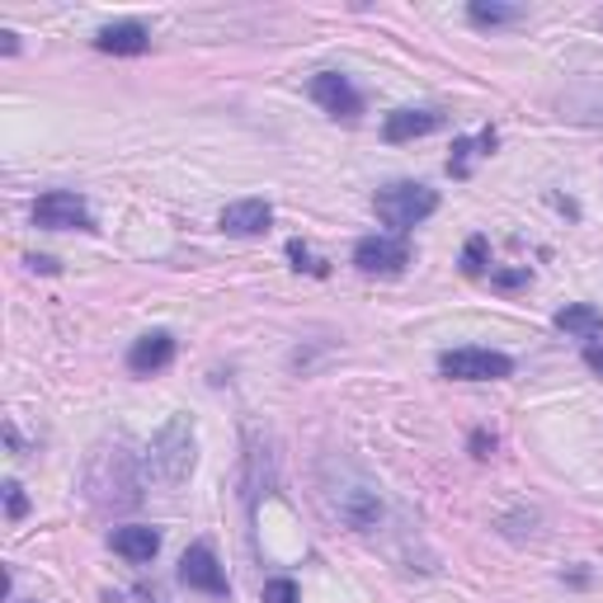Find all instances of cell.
Here are the masks:
<instances>
[{"label": "cell", "mask_w": 603, "mask_h": 603, "mask_svg": "<svg viewBox=\"0 0 603 603\" xmlns=\"http://www.w3.org/2000/svg\"><path fill=\"white\" fill-rule=\"evenodd\" d=\"M0 491H6V514L14 518V524H19V518H24L29 514V500H24V486H19V481H6V486H0Z\"/></svg>", "instance_id": "ffe728a7"}, {"label": "cell", "mask_w": 603, "mask_h": 603, "mask_svg": "<svg viewBox=\"0 0 603 603\" xmlns=\"http://www.w3.org/2000/svg\"><path fill=\"white\" fill-rule=\"evenodd\" d=\"M109 547L132 561V566H147V561L160 552V533L156 528H142V524H128V528H113L109 533Z\"/></svg>", "instance_id": "5bb4252c"}, {"label": "cell", "mask_w": 603, "mask_h": 603, "mask_svg": "<svg viewBox=\"0 0 603 603\" xmlns=\"http://www.w3.org/2000/svg\"><path fill=\"white\" fill-rule=\"evenodd\" d=\"M316 500H320V510H326V518H335V524L349 528V533H377L382 528V514H387L377 481L358 467V462L339 457V453L320 457V467H316Z\"/></svg>", "instance_id": "6da1fadb"}, {"label": "cell", "mask_w": 603, "mask_h": 603, "mask_svg": "<svg viewBox=\"0 0 603 603\" xmlns=\"http://www.w3.org/2000/svg\"><path fill=\"white\" fill-rule=\"evenodd\" d=\"M29 603H38V599H29Z\"/></svg>", "instance_id": "603a6c76"}, {"label": "cell", "mask_w": 603, "mask_h": 603, "mask_svg": "<svg viewBox=\"0 0 603 603\" xmlns=\"http://www.w3.org/2000/svg\"><path fill=\"white\" fill-rule=\"evenodd\" d=\"M95 48L99 52H113V57H142L151 48V33L137 24V19H123V24H105L95 33Z\"/></svg>", "instance_id": "8fae6325"}, {"label": "cell", "mask_w": 603, "mask_h": 603, "mask_svg": "<svg viewBox=\"0 0 603 603\" xmlns=\"http://www.w3.org/2000/svg\"><path fill=\"white\" fill-rule=\"evenodd\" d=\"M179 585L204 590V594H217V599H227V594H231L223 561H217V552L208 547V542H194V547L179 556Z\"/></svg>", "instance_id": "ba28073f"}, {"label": "cell", "mask_w": 603, "mask_h": 603, "mask_svg": "<svg viewBox=\"0 0 603 603\" xmlns=\"http://www.w3.org/2000/svg\"><path fill=\"white\" fill-rule=\"evenodd\" d=\"M274 223V208L265 204V198H240V204L223 208V231L227 236H259V231H269Z\"/></svg>", "instance_id": "4fadbf2b"}, {"label": "cell", "mask_w": 603, "mask_h": 603, "mask_svg": "<svg viewBox=\"0 0 603 603\" xmlns=\"http://www.w3.org/2000/svg\"><path fill=\"white\" fill-rule=\"evenodd\" d=\"M312 99L326 113H335V118H358V113H364V95H358L349 86V76H339V71L312 76Z\"/></svg>", "instance_id": "9c48e42d"}, {"label": "cell", "mask_w": 603, "mask_h": 603, "mask_svg": "<svg viewBox=\"0 0 603 603\" xmlns=\"http://www.w3.org/2000/svg\"><path fill=\"white\" fill-rule=\"evenodd\" d=\"M585 364L603 377V345H599V339H590V349H585Z\"/></svg>", "instance_id": "7402d4cb"}, {"label": "cell", "mask_w": 603, "mask_h": 603, "mask_svg": "<svg viewBox=\"0 0 603 603\" xmlns=\"http://www.w3.org/2000/svg\"><path fill=\"white\" fill-rule=\"evenodd\" d=\"M462 269H467L472 278L486 274V236H472L467 240V255H462Z\"/></svg>", "instance_id": "d6986e66"}, {"label": "cell", "mask_w": 603, "mask_h": 603, "mask_svg": "<svg viewBox=\"0 0 603 603\" xmlns=\"http://www.w3.org/2000/svg\"><path fill=\"white\" fill-rule=\"evenodd\" d=\"M33 227H48V231H95V217L86 208L80 194L67 189H52L33 204Z\"/></svg>", "instance_id": "52a82bcc"}, {"label": "cell", "mask_w": 603, "mask_h": 603, "mask_svg": "<svg viewBox=\"0 0 603 603\" xmlns=\"http://www.w3.org/2000/svg\"><path fill=\"white\" fill-rule=\"evenodd\" d=\"M354 265H358V274L396 278L411 265V246H406V236H364L354 246Z\"/></svg>", "instance_id": "8992f818"}, {"label": "cell", "mask_w": 603, "mask_h": 603, "mask_svg": "<svg viewBox=\"0 0 603 603\" xmlns=\"http://www.w3.org/2000/svg\"><path fill=\"white\" fill-rule=\"evenodd\" d=\"M556 330H566L575 339H594V335H603V312L590 307V302H571V307L556 312Z\"/></svg>", "instance_id": "9a60e30c"}, {"label": "cell", "mask_w": 603, "mask_h": 603, "mask_svg": "<svg viewBox=\"0 0 603 603\" xmlns=\"http://www.w3.org/2000/svg\"><path fill=\"white\" fill-rule=\"evenodd\" d=\"M80 486L86 500L105 514H128L142 505V486H147V462L137 457L123 438H105L95 444L86 457V472H80Z\"/></svg>", "instance_id": "7a4b0ae2"}, {"label": "cell", "mask_w": 603, "mask_h": 603, "mask_svg": "<svg viewBox=\"0 0 603 603\" xmlns=\"http://www.w3.org/2000/svg\"><path fill=\"white\" fill-rule=\"evenodd\" d=\"M288 259H293L297 269H307V274H316V278H326V265H320V259H316L307 246H302V240H288Z\"/></svg>", "instance_id": "ac0fdd59"}, {"label": "cell", "mask_w": 603, "mask_h": 603, "mask_svg": "<svg viewBox=\"0 0 603 603\" xmlns=\"http://www.w3.org/2000/svg\"><path fill=\"white\" fill-rule=\"evenodd\" d=\"M373 208H377V217H382L387 227L411 231V227L425 223V217H434V212H438V194H434L429 185H415V179H401V185L377 189Z\"/></svg>", "instance_id": "277c9868"}, {"label": "cell", "mask_w": 603, "mask_h": 603, "mask_svg": "<svg viewBox=\"0 0 603 603\" xmlns=\"http://www.w3.org/2000/svg\"><path fill=\"white\" fill-rule=\"evenodd\" d=\"M486 142V137H476V142H467V137H457L453 142V156H448V175H457V179H467L472 175V156H476V147Z\"/></svg>", "instance_id": "e0dca14e"}, {"label": "cell", "mask_w": 603, "mask_h": 603, "mask_svg": "<svg viewBox=\"0 0 603 603\" xmlns=\"http://www.w3.org/2000/svg\"><path fill=\"white\" fill-rule=\"evenodd\" d=\"M438 373L457 382H500L514 373V358L500 349H448L438 358Z\"/></svg>", "instance_id": "5b68a950"}, {"label": "cell", "mask_w": 603, "mask_h": 603, "mask_svg": "<svg viewBox=\"0 0 603 603\" xmlns=\"http://www.w3.org/2000/svg\"><path fill=\"white\" fill-rule=\"evenodd\" d=\"M147 481H156L160 491L185 486L194 472V419L189 415H170L166 425L151 434L147 444Z\"/></svg>", "instance_id": "3957f363"}, {"label": "cell", "mask_w": 603, "mask_h": 603, "mask_svg": "<svg viewBox=\"0 0 603 603\" xmlns=\"http://www.w3.org/2000/svg\"><path fill=\"white\" fill-rule=\"evenodd\" d=\"M438 128H444V113L438 109H396V113H387V123H382V137H387V142H411V137H425Z\"/></svg>", "instance_id": "7c38bea8"}, {"label": "cell", "mask_w": 603, "mask_h": 603, "mask_svg": "<svg viewBox=\"0 0 603 603\" xmlns=\"http://www.w3.org/2000/svg\"><path fill=\"white\" fill-rule=\"evenodd\" d=\"M467 19L481 29H500V24H518L524 19V6H500V0H472Z\"/></svg>", "instance_id": "2e32d148"}, {"label": "cell", "mask_w": 603, "mask_h": 603, "mask_svg": "<svg viewBox=\"0 0 603 603\" xmlns=\"http://www.w3.org/2000/svg\"><path fill=\"white\" fill-rule=\"evenodd\" d=\"M265 603H302V594H297L293 580H269V585H265Z\"/></svg>", "instance_id": "44dd1931"}, {"label": "cell", "mask_w": 603, "mask_h": 603, "mask_svg": "<svg viewBox=\"0 0 603 603\" xmlns=\"http://www.w3.org/2000/svg\"><path fill=\"white\" fill-rule=\"evenodd\" d=\"M170 364H175V335L170 330H151L128 349V368L137 377H151V373L170 368Z\"/></svg>", "instance_id": "30bf717a"}]
</instances>
